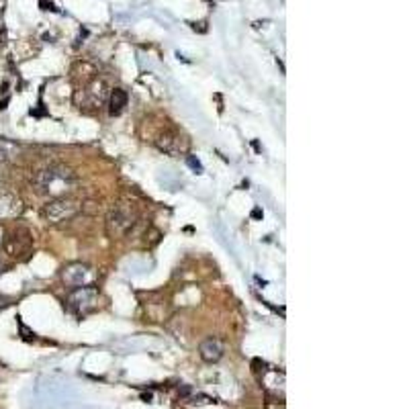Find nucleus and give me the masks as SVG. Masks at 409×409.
I'll return each instance as SVG.
<instances>
[{"instance_id":"20e7f679","label":"nucleus","mask_w":409,"mask_h":409,"mask_svg":"<svg viewBox=\"0 0 409 409\" xmlns=\"http://www.w3.org/2000/svg\"><path fill=\"white\" fill-rule=\"evenodd\" d=\"M98 301H100V293L94 284H91V287L72 289V293L66 299V307L72 316L82 319L98 309Z\"/></svg>"},{"instance_id":"f03ea898","label":"nucleus","mask_w":409,"mask_h":409,"mask_svg":"<svg viewBox=\"0 0 409 409\" xmlns=\"http://www.w3.org/2000/svg\"><path fill=\"white\" fill-rule=\"evenodd\" d=\"M137 221V211L136 207L131 203H117L109 215H107V221H104V229H107V235L111 239H119L123 235H127Z\"/></svg>"},{"instance_id":"0eeeda50","label":"nucleus","mask_w":409,"mask_h":409,"mask_svg":"<svg viewBox=\"0 0 409 409\" xmlns=\"http://www.w3.org/2000/svg\"><path fill=\"white\" fill-rule=\"evenodd\" d=\"M156 147H158L160 152H164V154L176 158V156H181V154H186L188 141H186V137H182L181 134H176V131H164V134H160L158 139H156Z\"/></svg>"},{"instance_id":"9b49d317","label":"nucleus","mask_w":409,"mask_h":409,"mask_svg":"<svg viewBox=\"0 0 409 409\" xmlns=\"http://www.w3.org/2000/svg\"><path fill=\"white\" fill-rule=\"evenodd\" d=\"M262 383H264V387H266L269 393H273V395L280 397V399L284 397V372L271 368V370L264 372Z\"/></svg>"},{"instance_id":"2eb2a0df","label":"nucleus","mask_w":409,"mask_h":409,"mask_svg":"<svg viewBox=\"0 0 409 409\" xmlns=\"http://www.w3.org/2000/svg\"><path fill=\"white\" fill-rule=\"evenodd\" d=\"M6 305H8V299H4V297H0V311H2V309H4Z\"/></svg>"},{"instance_id":"ddd939ff","label":"nucleus","mask_w":409,"mask_h":409,"mask_svg":"<svg viewBox=\"0 0 409 409\" xmlns=\"http://www.w3.org/2000/svg\"><path fill=\"white\" fill-rule=\"evenodd\" d=\"M19 152H21V145H19V143L0 137V166L12 162V160L19 156Z\"/></svg>"},{"instance_id":"f257e3e1","label":"nucleus","mask_w":409,"mask_h":409,"mask_svg":"<svg viewBox=\"0 0 409 409\" xmlns=\"http://www.w3.org/2000/svg\"><path fill=\"white\" fill-rule=\"evenodd\" d=\"M35 190L49 199L68 197L78 186L76 174L68 166H49L35 174Z\"/></svg>"},{"instance_id":"f8f14e48","label":"nucleus","mask_w":409,"mask_h":409,"mask_svg":"<svg viewBox=\"0 0 409 409\" xmlns=\"http://www.w3.org/2000/svg\"><path fill=\"white\" fill-rule=\"evenodd\" d=\"M127 100H129V96L125 91H121V89L111 91V94H109V113L111 115H121L123 109L127 107Z\"/></svg>"},{"instance_id":"423d86ee","label":"nucleus","mask_w":409,"mask_h":409,"mask_svg":"<svg viewBox=\"0 0 409 409\" xmlns=\"http://www.w3.org/2000/svg\"><path fill=\"white\" fill-rule=\"evenodd\" d=\"M31 248V235L27 229H15V231H8L6 237H4V252L8 256H21V254H27Z\"/></svg>"},{"instance_id":"4468645a","label":"nucleus","mask_w":409,"mask_h":409,"mask_svg":"<svg viewBox=\"0 0 409 409\" xmlns=\"http://www.w3.org/2000/svg\"><path fill=\"white\" fill-rule=\"evenodd\" d=\"M188 164H190V166H192V168H197V170H199V172H201V170H203V168H201V164H199V162H194V160H192V158H188Z\"/></svg>"},{"instance_id":"dca6fc26","label":"nucleus","mask_w":409,"mask_h":409,"mask_svg":"<svg viewBox=\"0 0 409 409\" xmlns=\"http://www.w3.org/2000/svg\"><path fill=\"white\" fill-rule=\"evenodd\" d=\"M0 273H2V264H0Z\"/></svg>"},{"instance_id":"39448f33","label":"nucleus","mask_w":409,"mask_h":409,"mask_svg":"<svg viewBox=\"0 0 409 409\" xmlns=\"http://www.w3.org/2000/svg\"><path fill=\"white\" fill-rule=\"evenodd\" d=\"M62 280L70 289H80V287H91L96 282V271L84 264V262H72L64 266L62 271Z\"/></svg>"},{"instance_id":"9d476101","label":"nucleus","mask_w":409,"mask_h":409,"mask_svg":"<svg viewBox=\"0 0 409 409\" xmlns=\"http://www.w3.org/2000/svg\"><path fill=\"white\" fill-rule=\"evenodd\" d=\"M109 96V87L104 80H92L91 84L84 89V98L89 100V107H100Z\"/></svg>"},{"instance_id":"1a4fd4ad","label":"nucleus","mask_w":409,"mask_h":409,"mask_svg":"<svg viewBox=\"0 0 409 409\" xmlns=\"http://www.w3.org/2000/svg\"><path fill=\"white\" fill-rule=\"evenodd\" d=\"M199 354L207 364L219 363L226 354V346L219 338H205L199 346Z\"/></svg>"},{"instance_id":"7ed1b4c3","label":"nucleus","mask_w":409,"mask_h":409,"mask_svg":"<svg viewBox=\"0 0 409 409\" xmlns=\"http://www.w3.org/2000/svg\"><path fill=\"white\" fill-rule=\"evenodd\" d=\"M80 209H82V203L74 199L72 194L57 197V199H51L44 207V219L49 226H57V224L74 219L80 213Z\"/></svg>"},{"instance_id":"6e6552de","label":"nucleus","mask_w":409,"mask_h":409,"mask_svg":"<svg viewBox=\"0 0 409 409\" xmlns=\"http://www.w3.org/2000/svg\"><path fill=\"white\" fill-rule=\"evenodd\" d=\"M23 201L17 194H0V221H12L23 215Z\"/></svg>"}]
</instances>
